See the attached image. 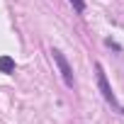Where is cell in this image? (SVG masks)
I'll use <instances>...</instances> for the list:
<instances>
[{"mask_svg": "<svg viewBox=\"0 0 124 124\" xmlns=\"http://www.w3.org/2000/svg\"><path fill=\"white\" fill-rule=\"evenodd\" d=\"M51 56H54V61H56V66H58V73H61V78H63L66 88H76V78H73V68H71V63H68V61H66V56L61 54L58 49H51Z\"/></svg>", "mask_w": 124, "mask_h": 124, "instance_id": "1", "label": "cell"}, {"mask_svg": "<svg viewBox=\"0 0 124 124\" xmlns=\"http://www.w3.org/2000/svg\"><path fill=\"white\" fill-rule=\"evenodd\" d=\"M95 73H97V88H100L102 97H105V100H107L112 107L122 109V107H119V102H117V97H114V93H112V88H109V83H107V73H105L102 63H95Z\"/></svg>", "mask_w": 124, "mask_h": 124, "instance_id": "2", "label": "cell"}, {"mask_svg": "<svg viewBox=\"0 0 124 124\" xmlns=\"http://www.w3.org/2000/svg\"><path fill=\"white\" fill-rule=\"evenodd\" d=\"M0 73H15V58L10 56H0Z\"/></svg>", "mask_w": 124, "mask_h": 124, "instance_id": "3", "label": "cell"}, {"mask_svg": "<svg viewBox=\"0 0 124 124\" xmlns=\"http://www.w3.org/2000/svg\"><path fill=\"white\" fill-rule=\"evenodd\" d=\"M71 5H73V10H76L78 15L85 12V0H71Z\"/></svg>", "mask_w": 124, "mask_h": 124, "instance_id": "4", "label": "cell"}]
</instances>
